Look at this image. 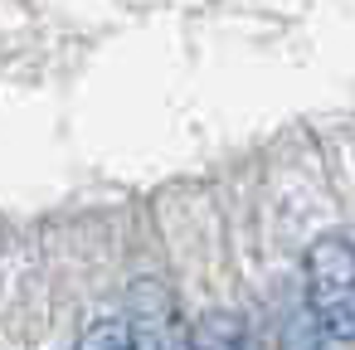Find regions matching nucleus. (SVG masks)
<instances>
[{"mask_svg":"<svg viewBox=\"0 0 355 350\" xmlns=\"http://www.w3.org/2000/svg\"><path fill=\"white\" fill-rule=\"evenodd\" d=\"M190 350H263L253 326L234 311H205L190 326Z\"/></svg>","mask_w":355,"mask_h":350,"instance_id":"f03ea898","label":"nucleus"},{"mask_svg":"<svg viewBox=\"0 0 355 350\" xmlns=\"http://www.w3.org/2000/svg\"><path fill=\"white\" fill-rule=\"evenodd\" d=\"M302 292H306V316L321 326V335L350 345L355 340V238L345 234L311 238L302 258Z\"/></svg>","mask_w":355,"mask_h":350,"instance_id":"f257e3e1","label":"nucleus"},{"mask_svg":"<svg viewBox=\"0 0 355 350\" xmlns=\"http://www.w3.org/2000/svg\"><path fill=\"white\" fill-rule=\"evenodd\" d=\"M78 350H141V340H137L127 316H98V321L83 326Z\"/></svg>","mask_w":355,"mask_h":350,"instance_id":"7ed1b4c3","label":"nucleus"},{"mask_svg":"<svg viewBox=\"0 0 355 350\" xmlns=\"http://www.w3.org/2000/svg\"><path fill=\"white\" fill-rule=\"evenodd\" d=\"M282 350H326V335L306 316V306H297L292 316H282Z\"/></svg>","mask_w":355,"mask_h":350,"instance_id":"20e7f679","label":"nucleus"}]
</instances>
